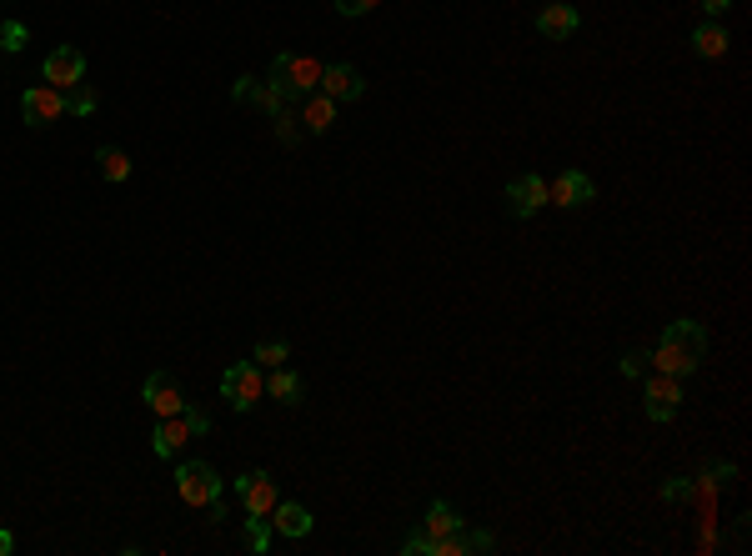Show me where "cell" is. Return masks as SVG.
I'll list each match as a JSON object with an SVG mask.
<instances>
[{
    "label": "cell",
    "mask_w": 752,
    "mask_h": 556,
    "mask_svg": "<svg viewBox=\"0 0 752 556\" xmlns=\"http://www.w3.org/2000/svg\"><path fill=\"white\" fill-rule=\"evenodd\" d=\"M66 111H71V116H91V111H96V91H91L86 81L71 86V91H66Z\"/></svg>",
    "instance_id": "obj_21"
},
{
    "label": "cell",
    "mask_w": 752,
    "mask_h": 556,
    "mask_svg": "<svg viewBox=\"0 0 752 556\" xmlns=\"http://www.w3.org/2000/svg\"><path fill=\"white\" fill-rule=\"evenodd\" d=\"M206 431H211V416L196 411V406H181L176 416H161V421H156L151 451H156V456H181L186 441H196V436H206Z\"/></svg>",
    "instance_id": "obj_2"
},
{
    "label": "cell",
    "mask_w": 752,
    "mask_h": 556,
    "mask_svg": "<svg viewBox=\"0 0 752 556\" xmlns=\"http://www.w3.org/2000/svg\"><path fill=\"white\" fill-rule=\"evenodd\" d=\"M261 391H266V376H261L256 361H236V366L221 376V396H226L236 411H251V406L261 401Z\"/></svg>",
    "instance_id": "obj_5"
},
{
    "label": "cell",
    "mask_w": 752,
    "mask_h": 556,
    "mask_svg": "<svg viewBox=\"0 0 752 556\" xmlns=\"http://www.w3.org/2000/svg\"><path fill=\"white\" fill-rule=\"evenodd\" d=\"M271 86L286 96V101H296V96H311L316 86H321V61H311V56H276L271 61Z\"/></svg>",
    "instance_id": "obj_3"
},
{
    "label": "cell",
    "mask_w": 752,
    "mask_h": 556,
    "mask_svg": "<svg viewBox=\"0 0 752 556\" xmlns=\"http://www.w3.org/2000/svg\"><path fill=\"white\" fill-rule=\"evenodd\" d=\"M221 476H216V466H206V461H181V471H176V491H181V501L186 506H211L216 496H221Z\"/></svg>",
    "instance_id": "obj_4"
},
{
    "label": "cell",
    "mask_w": 752,
    "mask_h": 556,
    "mask_svg": "<svg viewBox=\"0 0 752 556\" xmlns=\"http://www.w3.org/2000/svg\"><path fill=\"white\" fill-rule=\"evenodd\" d=\"M592 196H597V186H592V176H587V171H562V176L547 186V201H557V206H567V211L587 206Z\"/></svg>",
    "instance_id": "obj_11"
},
{
    "label": "cell",
    "mask_w": 752,
    "mask_h": 556,
    "mask_svg": "<svg viewBox=\"0 0 752 556\" xmlns=\"http://www.w3.org/2000/svg\"><path fill=\"white\" fill-rule=\"evenodd\" d=\"M21 111H26V126H51V121L66 116V91H56V86H31V91L21 96Z\"/></svg>",
    "instance_id": "obj_8"
},
{
    "label": "cell",
    "mask_w": 752,
    "mask_h": 556,
    "mask_svg": "<svg viewBox=\"0 0 752 556\" xmlns=\"http://www.w3.org/2000/svg\"><path fill=\"white\" fill-rule=\"evenodd\" d=\"M266 391H271V396H276L281 406H296V401L306 396V386H301V376H296V371H286V366H276V371H271V381H266Z\"/></svg>",
    "instance_id": "obj_19"
},
{
    "label": "cell",
    "mask_w": 752,
    "mask_h": 556,
    "mask_svg": "<svg viewBox=\"0 0 752 556\" xmlns=\"http://www.w3.org/2000/svg\"><path fill=\"white\" fill-rule=\"evenodd\" d=\"M301 121H306V131H311V136L331 131V126H336V101H331V96H311V101H306V111H301Z\"/></svg>",
    "instance_id": "obj_18"
},
{
    "label": "cell",
    "mask_w": 752,
    "mask_h": 556,
    "mask_svg": "<svg viewBox=\"0 0 752 556\" xmlns=\"http://www.w3.org/2000/svg\"><path fill=\"white\" fill-rule=\"evenodd\" d=\"M692 51L707 56V61L727 56V26H722V21H702V26L692 31Z\"/></svg>",
    "instance_id": "obj_16"
},
{
    "label": "cell",
    "mask_w": 752,
    "mask_h": 556,
    "mask_svg": "<svg viewBox=\"0 0 752 556\" xmlns=\"http://www.w3.org/2000/svg\"><path fill=\"white\" fill-rule=\"evenodd\" d=\"M542 206H547V181H542V176L527 171V176H517V181L507 186V211H512V216L527 221V216H537Z\"/></svg>",
    "instance_id": "obj_10"
},
{
    "label": "cell",
    "mask_w": 752,
    "mask_h": 556,
    "mask_svg": "<svg viewBox=\"0 0 752 556\" xmlns=\"http://www.w3.org/2000/svg\"><path fill=\"white\" fill-rule=\"evenodd\" d=\"M81 81H86V56H81L76 46H56V51L46 56V86L71 91V86H81Z\"/></svg>",
    "instance_id": "obj_7"
},
{
    "label": "cell",
    "mask_w": 752,
    "mask_h": 556,
    "mask_svg": "<svg viewBox=\"0 0 752 556\" xmlns=\"http://www.w3.org/2000/svg\"><path fill=\"white\" fill-rule=\"evenodd\" d=\"M286 356H291L286 341H256V351H251V361H256V366H271V371H276Z\"/></svg>",
    "instance_id": "obj_22"
},
{
    "label": "cell",
    "mask_w": 752,
    "mask_h": 556,
    "mask_svg": "<svg viewBox=\"0 0 752 556\" xmlns=\"http://www.w3.org/2000/svg\"><path fill=\"white\" fill-rule=\"evenodd\" d=\"M361 91H366V81L351 66H321V96H331V101H361Z\"/></svg>",
    "instance_id": "obj_13"
},
{
    "label": "cell",
    "mask_w": 752,
    "mask_h": 556,
    "mask_svg": "<svg viewBox=\"0 0 752 556\" xmlns=\"http://www.w3.org/2000/svg\"><path fill=\"white\" fill-rule=\"evenodd\" d=\"M26 41H31V31L21 26V21H6V26H0V51H26Z\"/></svg>",
    "instance_id": "obj_23"
},
{
    "label": "cell",
    "mask_w": 752,
    "mask_h": 556,
    "mask_svg": "<svg viewBox=\"0 0 752 556\" xmlns=\"http://www.w3.org/2000/svg\"><path fill=\"white\" fill-rule=\"evenodd\" d=\"M577 21H582V16H577L572 6H562V0H557V6H542V11H537V31H542L547 41L572 36V31H577Z\"/></svg>",
    "instance_id": "obj_14"
},
{
    "label": "cell",
    "mask_w": 752,
    "mask_h": 556,
    "mask_svg": "<svg viewBox=\"0 0 752 556\" xmlns=\"http://www.w3.org/2000/svg\"><path fill=\"white\" fill-rule=\"evenodd\" d=\"M702 356H707V331L697 321H672L652 351V366L667 376H692L702 366Z\"/></svg>",
    "instance_id": "obj_1"
},
{
    "label": "cell",
    "mask_w": 752,
    "mask_h": 556,
    "mask_svg": "<svg viewBox=\"0 0 752 556\" xmlns=\"http://www.w3.org/2000/svg\"><path fill=\"white\" fill-rule=\"evenodd\" d=\"M382 0H336V11L341 16H366V11H376Z\"/></svg>",
    "instance_id": "obj_25"
},
{
    "label": "cell",
    "mask_w": 752,
    "mask_h": 556,
    "mask_svg": "<svg viewBox=\"0 0 752 556\" xmlns=\"http://www.w3.org/2000/svg\"><path fill=\"white\" fill-rule=\"evenodd\" d=\"M246 531H251V551L261 556V551L271 546V516H251V521H246Z\"/></svg>",
    "instance_id": "obj_24"
},
{
    "label": "cell",
    "mask_w": 752,
    "mask_h": 556,
    "mask_svg": "<svg viewBox=\"0 0 752 556\" xmlns=\"http://www.w3.org/2000/svg\"><path fill=\"white\" fill-rule=\"evenodd\" d=\"M422 531H427L432 541H442V536L462 531V516H457L447 501H432V506H427V521H422Z\"/></svg>",
    "instance_id": "obj_17"
},
{
    "label": "cell",
    "mask_w": 752,
    "mask_h": 556,
    "mask_svg": "<svg viewBox=\"0 0 752 556\" xmlns=\"http://www.w3.org/2000/svg\"><path fill=\"white\" fill-rule=\"evenodd\" d=\"M96 161H101V176H106V181H126V176H131V156L116 151V146H101Z\"/></svg>",
    "instance_id": "obj_20"
},
{
    "label": "cell",
    "mask_w": 752,
    "mask_h": 556,
    "mask_svg": "<svg viewBox=\"0 0 752 556\" xmlns=\"http://www.w3.org/2000/svg\"><path fill=\"white\" fill-rule=\"evenodd\" d=\"M236 491H241V506H246V516H271V506L281 501V496H276V481H271L266 471H251V476H241V481H236Z\"/></svg>",
    "instance_id": "obj_12"
},
{
    "label": "cell",
    "mask_w": 752,
    "mask_h": 556,
    "mask_svg": "<svg viewBox=\"0 0 752 556\" xmlns=\"http://www.w3.org/2000/svg\"><path fill=\"white\" fill-rule=\"evenodd\" d=\"M141 396H146V406H151L156 416H176V411L186 406V391H181V381H176L171 371H151Z\"/></svg>",
    "instance_id": "obj_9"
},
{
    "label": "cell",
    "mask_w": 752,
    "mask_h": 556,
    "mask_svg": "<svg viewBox=\"0 0 752 556\" xmlns=\"http://www.w3.org/2000/svg\"><path fill=\"white\" fill-rule=\"evenodd\" d=\"M642 411H647L652 421H672V416L682 411V376L657 371V376L647 381V391H642Z\"/></svg>",
    "instance_id": "obj_6"
},
{
    "label": "cell",
    "mask_w": 752,
    "mask_h": 556,
    "mask_svg": "<svg viewBox=\"0 0 752 556\" xmlns=\"http://www.w3.org/2000/svg\"><path fill=\"white\" fill-rule=\"evenodd\" d=\"M637 371H642V356L627 351V356H622V376H637Z\"/></svg>",
    "instance_id": "obj_27"
},
{
    "label": "cell",
    "mask_w": 752,
    "mask_h": 556,
    "mask_svg": "<svg viewBox=\"0 0 752 556\" xmlns=\"http://www.w3.org/2000/svg\"><path fill=\"white\" fill-rule=\"evenodd\" d=\"M16 551V541H11V531H0V556H11Z\"/></svg>",
    "instance_id": "obj_28"
},
{
    "label": "cell",
    "mask_w": 752,
    "mask_h": 556,
    "mask_svg": "<svg viewBox=\"0 0 752 556\" xmlns=\"http://www.w3.org/2000/svg\"><path fill=\"white\" fill-rule=\"evenodd\" d=\"M727 6H732V0H702V11H707V21H722V16H727Z\"/></svg>",
    "instance_id": "obj_26"
},
{
    "label": "cell",
    "mask_w": 752,
    "mask_h": 556,
    "mask_svg": "<svg viewBox=\"0 0 752 556\" xmlns=\"http://www.w3.org/2000/svg\"><path fill=\"white\" fill-rule=\"evenodd\" d=\"M271 531H281V536H306V531H311V511H306L301 501H276V506H271Z\"/></svg>",
    "instance_id": "obj_15"
}]
</instances>
